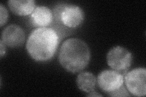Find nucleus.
Wrapping results in <instances>:
<instances>
[{
  "mask_svg": "<svg viewBox=\"0 0 146 97\" xmlns=\"http://www.w3.org/2000/svg\"><path fill=\"white\" fill-rule=\"evenodd\" d=\"M25 40V32L18 25H9L2 32L1 40L8 47L15 48L20 46L24 43Z\"/></svg>",
  "mask_w": 146,
  "mask_h": 97,
  "instance_id": "7",
  "label": "nucleus"
},
{
  "mask_svg": "<svg viewBox=\"0 0 146 97\" xmlns=\"http://www.w3.org/2000/svg\"><path fill=\"white\" fill-rule=\"evenodd\" d=\"M58 43L59 35L56 30L48 27H38L29 35L26 49L35 61H45L53 57Z\"/></svg>",
  "mask_w": 146,
  "mask_h": 97,
  "instance_id": "1",
  "label": "nucleus"
},
{
  "mask_svg": "<svg viewBox=\"0 0 146 97\" xmlns=\"http://www.w3.org/2000/svg\"><path fill=\"white\" fill-rule=\"evenodd\" d=\"M8 6L11 11L18 16H27L33 13L35 7L34 0H9Z\"/></svg>",
  "mask_w": 146,
  "mask_h": 97,
  "instance_id": "9",
  "label": "nucleus"
},
{
  "mask_svg": "<svg viewBox=\"0 0 146 97\" xmlns=\"http://www.w3.org/2000/svg\"><path fill=\"white\" fill-rule=\"evenodd\" d=\"M0 14H1V21L0 25L3 26L6 22L8 18V12L5 7L2 4H0Z\"/></svg>",
  "mask_w": 146,
  "mask_h": 97,
  "instance_id": "11",
  "label": "nucleus"
},
{
  "mask_svg": "<svg viewBox=\"0 0 146 97\" xmlns=\"http://www.w3.org/2000/svg\"><path fill=\"white\" fill-rule=\"evenodd\" d=\"M127 88L136 96H144L146 94V70L137 68L127 73L124 78Z\"/></svg>",
  "mask_w": 146,
  "mask_h": 97,
  "instance_id": "4",
  "label": "nucleus"
},
{
  "mask_svg": "<svg viewBox=\"0 0 146 97\" xmlns=\"http://www.w3.org/2000/svg\"><path fill=\"white\" fill-rule=\"evenodd\" d=\"M112 96H130L129 94L128 93L127 90L125 89L124 86H122L120 89H119L116 92H113L110 95Z\"/></svg>",
  "mask_w": 146,
  "mask_h": 97,
  "instance_id": "12",
  "label": "nucleus"
},
{
  "mask_svg": "<svg viewBox=\"0 0 146 97\" xmlns=\"http://www.w3.org/2000/svg\"><path fill=\"white\" fill-rule=\"evenodd\" d=\"M100 89L110 95L120 89L124 84V75L116 71L105 70L98 77Z\"/></svg>",
  "mask_w": 146,
  "mask_h": 97,
  "instance_id": "6",
  "label": "nucleus"
},
{
  "mask_svg": "<svg viewBox=\"0 0 146 97\" xmlns=\"http://www.w3.org/2000/svg\"><path fill=\"white\" fill-rule=\"evenodd\" d=\"M132 54L129 50L121 46H116L109 50L107 55L108 65L122 75L131 66Z\"/></svg>",
  "mask_w": 146,
  "mask_h": 97,
  "instance_id": "3",
  "label": "nucleus"
},
{
  "mask_svg": "<svg viewBox=\"0 0 146 97\" xmlns=\"http://www.w3.org/2000/svg\"><path fill=\"white\" fill-rule=\"evenodd\" d=\"M58 12H55L57 19L60 20L63 25L68 27L79 26L84 18V13L82 9L77 6L72 4L62 5L58 8Z\"/></svg>",
  "mask_w": 146,
  "mask_h": 97,
  "instance_id": "5",
  "label": "nucleus"
},
{
  "mask_svg": "<svg viewBox=\"0 0 146 97\" xmlns=\"http://www.w3.org/2000/svg\"><path fill=\"white\" fill-rule=\"evenodd\" d=\"M5 53H6V45L1 40V41H0V55H1V58L3 57V55L5 54Z\"/></svg>",
  "mask_w": 146,
  "mask_h": 97,
  "instance_id": "13",
  "label": "nucleus"
},
{
  "mask_svg": "<svg viewBox=\"0 0 146 97\" xmlns=\"http://www.w3.org/2000/svg\"><path fill=\"white\" fill-rule=\"evenodd\" d=\"M91 93V94H90V95H88V96H101L102 95H100V94H95V93L96 92H90Z\"/></svg>",
  "mask_w": 146,
  "mask_h": 97,
  "instance_id": "14",
  "label": "nucleus"
},
{
  "mask_svg": "<svg viewBox=\"0 0 146 97\" xmlns=\"http://www.w3.org/2000/svg\"><path fill=\"white\" fill-rule=\"evenodd\" d=\"M96 78L92 73L83 72L77 75L76 84L81 90L90 93L94 91L96 85Z\"/></svg>",
  "mask_w": 146,
  "mask_h": 97,
  "instance_id": "10",
  "label": "nucleus"
},
{
  "mask_svg": "<svg viewBox=\"0 0 146 97\" xmlns=\"http://www.w3.org/2000/svg\"><path fill=\"white\" fill-rule=\"evenodd\" d=\"M59 63L68 72L76 73L86 67L90 60V50L84 41L69 38L61 46L58 55Z\"/></svg>",
  "mask_w": 146,
  "mask_h": 97,
  "instance_id": "2",
  "label": "nucleus"
},
{
  "mask_svg": "<svg viewBox=\"0 0 146 97\" xmlns=\"http://www.w3.org/2000/svg\"><path fill=\"white\" fill-rule=\"evenodd\" d=\"M53 14L51 9L46 6H38L35 8L30 16L32 24L36 27H46L52 22Z\"/></svg>",
  "mask_w": 146,
  "mask_h": 97,
  "instance_id": "8",
  "label": "nucleus"
}]
</instances>
